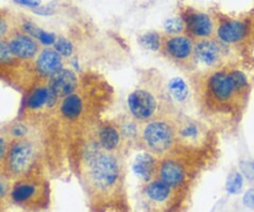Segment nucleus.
<instances>
[{
	"label": "nucleus",
	"instance_id": "36",
	"mask_svg": "<svg viewBox=\"0 0 254 212\" xmlns=\"http://www.w3.org/2000/svg\"><path fill=\"white\" fill-rule=\"evenodd\" d=\"M16 4L21 5V6L30 7V9H36L41 5V1L40 0H14Z\"/></svg>",
	"mask_w": 254,
	"mask_h": 212
},
{
	"label": "nucleus",
	"instance_id": "25",
	"mask_svg": "<svg viewBox=\"0 0 254 212\" xmlns=\"http://www.w3.org/2000/svg\"><path fill=\"white\" fill-rule=\"evenodd\" d=\"M243 178L245 176L242 175V173H238V171L231 173L230 176L227 178V181H226V190H227V193L232 194V195L240 194L243 188Z\"/></svg>",
	"mask_w": 254,
	"mask_h": 212
},
{
	"label": "nucleus",
	"instance_id": "28",
	"mask_svg": "<svg viewBox=\"0 0 254 212\" xmlns=\"http://www.w3.org/2000/svg\"><path fill=\"white\" fill-rule=\"evenodd\" d=\"M54 49L61 55L62 57H69L73 54V44L66 37H57L56 42L54 45Z\"/></svg>",
	"mask_w": 254,
	"mask_h": 212
},
{
	"label": "nucleus",
	"instance_id": "4",
	"mask_svg": "<svg viewBox=\"0 0 254 212\" xmlns=\"http://www.w3.org/2000/svg\"><path fill=\"white\" fill-rule=\"evenodd\" d=\"M207 92L213 102L218 104H228L238 97H245L236 87L230 71L213 72L207 79Z\"/></svg>",
	"mask_w": 254,
	"mask_h": 212
},
{
	"label": "nucleus",
	"instance_id": "29",
	"mask_svg": "<svg viewBox=\"0 0 254 212\" xmlns=\"http://www.w3.org/2000/svg\"><path fill=\"white\" fill-rule=\"evenodd\" d=\"M27 134H29V127L22 122H16L9 128V136L12 139L26 138Z\"/></svg>",
	"mask_w": 254,
	"mask_h": 212
},
{
	"label": "nucleus",
	"instance_id": "27",
	"mask_svg": "<svg viewBox=\"0 0 254 212\" xmlns=\"http://www.w3.org/2000/svg\"><path fill=\"white\" fill-rule=\"evenodd\" d=\"M136 119H126L123 123L119 127V131H121V134L123 138L126 139H135L139 134V127L138 123H136Z\"/></svg>",
	"mask_w": 254,
	"mask_h": 212
},
{
	"label": "nucleus",
	"instance_id": "22",
	"mask_svg": "<svg viewBox=\"0 0 254 212\" xmlns=\"http://www.w3.org/2000/svg\"><path fill=\"white\" fill-rule=\"evenodd\" d=\"M163 41L164 36H161L156 31L144 32L138 37V42L140 44V46H143L145 50H149V51H159V50L163 49Z\"/></svg>",
	"mask_w": 254,
	"mask_h": 212
},
{
	"label": "nucleus",
	"instance_id": "5",
	"mask_svg": "<svg viewBox=\"0 0 254 212\" xmlns=\"http://www.w3.org/2000/svg\"><path fill=\"white\" fill-rule=\"evenodd\" d=\"M128 108L131 117L138 122L153 119L159 111V99L146 88H136L129 94Z\"/></svg>",
	"mask_w": 254,
	"mask_h": 212
},
{
	"label": "nucleus",
	"instance_id": "6",
	"mask_svg": "<svg viewBox=\"0 0 254 212\" xmlns=\"http://www.w3.org/2000/svg\"><path fill=\"white\" fill-rule=\"evenodd\" d=\"M193 44L188 35H166L164 36L163 51L171 60L178 62H188L193 59Z\"/></svg>",
	"mask_w": 254,
	"mask_h": 212
},
{
	"label": "nucleus",
	"instance_id": "33",
	"mask_svg": "<svg viewBox=\"0 0 254 212\" xmlns=\"http://www.w3.org/2000/svg\"><path fill=\"white\" fill-rule=\"evenodd\" d=\"M9 141H7V138L2 134H0V168L4 166L5 159H6L7 149H9Z\"/></svg>",
	"mask_w": 254,
	"mask_h": 212
},
{
	"label": "nucleus",
	"instance_id": "17",
	"mask_svg": "<svg viewBox=\"0 0 254 212\" xmlns=\"http://www.w3.org/2000/svg\"><path fill=\"white\" fill-rule=\"evenodd\" d=\"M155 170V159L150 153H141L135 158L133 163V171L141 180H150Z\"/></svg>",
	"mask_w": 254,
	"mask_h": 212
},
{
	"label": "nucleus",
	"instance_id": "18",
	"mask_svg": "<svg viewBox=\"0 0 254 212\" xmlns=\"http://www.w3.org/2000/svg\"><path fill=\"white\" fill-rule=\"evenodd\" d=\"M171 189L163 180H154L149 183L145 188V196L148 200L155 204H163L169 200L171 195Z\"/></svg>",
	"mask_w": 254,
	"mask_h": 212
},
{
	"label": "nucleus",
	"instance_id": "34",
	"mask_svg": "<svg viewBox=\"0 0 254 212\" xmlns=\"http://www.w3.org/2000/svg\"><path fill=\"white\" fill-rule=\"evenodd\" d=\"M11 188L9 185V181H7V178L0 175V200L4 199L7 194L10 193Z\"/></svg>",
	"mask_w": 254,
	"mask_h": 212
},
{
	"label": "nucleus",
	"instance_id": "31",
	"mask_svg": "<svg viewBox=\"0 0 254 212\" xmlns=\"http://www.w3.org/2000/svg\"><path fill=\"white\" fill-rule=\"evenodd\" d=\"M240 169L242 175L251 183H254V160H243L241 161Z\"/></svg>",
	"mask_w": 254,
	"mask_h": 212
},
{
	"label": "nucleus",
	"instance_id": "7",
	"mask_svg": "<svg viewBox=\"0 0 254 212\" xmlns=\"http://www.w3.org/2000/svg\"><path fill=\"white\" fill-rule=\"evenodd\" d=\"M251 32V24L243 19H225L218 24L216 35L223 45H237L245 41Z\"/></svg>",
	"mask_w": 254,
	"mask_h": 212
},
{
	"label": "nucleus",
	"instance_id": "19",
	"mask_svg": "<svg viewBox=\"0 0 254 212\" xmlns=\"http://www.w3.org/2000/svg\"><path fill=\"white\" fill-rule=\"evenodd\" d=\"M178 137L181 141L186 144H197L198 141H202L203 131L200 124L196 122H185L178 129Z\"/></svg>",
	"mask_w": 254,
	"mask_h": 212
},
{
	"label": "nucleus",
	"instance_id": "21",
	"mask_svg": "<svg viewBox=\"0 0 254 212\" xmlns=\"http://www.w3.org/2000/svg\"><path fill=\"white\" fill-rule=\"evenodd\" d=\"M168 91L171 98L178 103H184L189 97V86L181 77H174L169 81Z\"/></svg>",
	"mask_w": 254,
	"mask_h": 212
},
{
	"label": "nucleus",
	"instance_id": "11",
	"mask_svg": "<svg viewBox=\"0 0 254 212\" xmlns=\"http://www.w3.org/2000/svg\"><path fill=\"white\" fill-rule=\"evenodd\" d=\"M35 69L40 76L50 78L57 71L64 69V57L55 49L46 47L40 51L35 59Z\"/></svg>",
	"mask_w": 254,
	"mask_h": 212
},
{
	"label": "nucleus",
	"instance_id": "1",
	"mask_svg": "<svg viewBox=\"0 0 254 212\" xmlns=\"http://www.w3.org/2000/svg\"><path fill=\"white\" fill-rule=\"evenodd\" d=\"M88 168V180L99 193H108L117 185L121 176L119 161L113 154L104 151L98 143H92L84 151Z\"/></svg>",
	"mask_w": 254,
	"mask_h": 212
},
{
	"label": "nucleus",
	"instance_id": "8",
	"mask_svg": "<svg viewBox=\"0 0 254 212\" xmlns=\"http://www.w3.org/2000/svg\"><path fill=\"white\" fill-rule=\"evenodd\" d=\"M181 16L184 17L185 30L189 32V36L202 40L211 39L215 34V22L207 12L188 10Z\"/></svg>",
	"mask_w": 254,
	"mask_h": 212
},
{
	"label": "nucleus",
	"instance_id": "23",
	"mask_svg": "<svg viewBox=\"0 0 254 212\" xmlns=\"http://www.w3.org/2000/svg\"><path fill=\"white\" fill-rule=\"evenodd\" d=\"M17 61L19 60L14 56L10 50L7 40H0V69H7V67L14 66Z\"/></svg>",
	"mask_w": 254,
	"mask_h": 212
},
{
	"label": "nucleus",
	"instance_id": "2",
	"mask_svg": "<svg viewBox=\"0 0 254 212\" xmlns=\"http://www.w3.org/2000/svg\"><path fill=\"white\" fill-rule=\"evenodd\" d=\"M36 159V148L27 138L12 139L7 149L4 168L9 176L22 178L32 169Z\"/></svg>",
	"mask_w": 254,
	"mask_h": 212
},
{
	"label": "nucleus",
	"instance_id": "9",
	"mask_svg": "<svg viewBox=\"0 0 254 212\" xmlns=\"http://www.w3.org/2000/svg\"><path fill=\"white\" fill-rule=\"evenodd\" d=\"M7 44L17 60L36 59L40 52V42L24 31H12L7 37Z\"/></svg>",
	"mask_w": 254,
	"mask_h": 212
},
{
	"label": "nucleus",
	"instance_id": "10",
	"mask_svg": "<svg viewBox=\"0 0 254 212\" xmlns=\"http://www.w3.org/2000/svg\"><path fill=\"white\" fill-rule=\"evenodd\" d=\"M223 49L221 42L212 39L198 40L193 49V60L205 67H215L221 62Z\"/></svg>",
	"mask_w": 254,
	"mask_h": 212
},
{
	"label": "nucleus",
	"instance_id": "16",
	"mask_svg": "<svg viewBox=\"0 0 254 212\" xmlns=\"http://www.w3.org/2000/svg\"><path fill=\"white\" fill-rule=\"evenodd\" d=\"M84 111V101L81 94L71 93L64 97L60 106V113L67 121H76L81 118Z\"/></svg>",
	"mask_w": 254,
	"mask_h": 212
},
{
	"label": "nucleus",
	"instance_id": "24",
	"mask_svg": "<svg viewBox=\"0 0 254 212\" xmlns=\"http://www.w3.org/2000/svg\"><path fill=\"white\" fill-rule=\"evenodd\" d=\"M230 74L232 77L237 89L240 91V93L242 96H247L248 91H250V79H248V76L246 74V72H243L242 70L233 69L230 70Z\"/></svg>",
	"mask_w": 254,
	"mask_h": 212
},
{
	"label": "nucleus",
	"instance_id": "15",
	"mask_svg": "<svg viewBox=\"0 0 254 212\" xmlns=\"http://www.w3.org/2000/svg\"><path fill=\"white\" fill-rule=\"evenodd\" d=\"M39 185L31 180H20L10 190V199L16 205H27L36 199Z\"/></svg>",
	"mask_w": 254,
	"mask_h": 212
},
{
	"label": "nucleus",
	"instance_id": "20",
	"mask_svg": "<svg viewBox=\"0 0 254 212\" xmlns=\"http://www.w3.org/2000/svg\"><path fill=\"white\" fill-rule=\"evenodd\" d=\"M47 99H49V87H36L27 97L26 108L29 111H39L44 107H47Z\"/></svg>",
	"mask_w": 254,
	"mask_h": 212
},
{
	"label": "nucleus",
	"instance_id": "3",
	"mask_svg": "<svg viewBox=\"0 0 254 212\" xmlns=\"http://www.w3.org/2000/svg\"><path fill=\"white\" fill-rule=\"evenodd\" d=\"M176 131L173 123L165 119H154L141 131V139L146 148L154 154H164L173 146Z\"/></svg>",
	"mask_w": 254,
	"mask_h": 212
},
{
	"label": "nucleus",
	"instance_id": "12",
	"mask_svg": "<svg viewBox=\"0 0 254 212\" xmlns=\"http://www.w3.org/2000/svg\"><path fill=\"white\" fill-rule=\"evenodd\" d=\"M49 86L59 94L61 98L74 93L78 87V77L73 70L61 69L54 76L50 77Z\"/></svg>",
	"mask_w": 254,
	"mask_h": 212
},
{
	"label": "nucleus",
	"instance_id": "35",
	"mask_svg": "<svg viewBox=\"0 0 254 212\" xmlns=\"http://www.w3.org/2000/svg\"><path fill=\"white\" fill-rule=\"evenodd\" d=\"M243 204L246 208L251 209L254 211V189H250L243 196Z\"/></svg>",
	"mask_w": 254,
	"mask_h": 212
},
{
	"label": "nucleus",
	"instance_id": "30",
	"mask_svg": "<svg viewBox=\"0 0 254 212\" xmlns=\"http://www.w3.org/2000/svg\"><path fill=\"white\" fill-rule=\"evenodd\" d=\"M36 40L41 45L49 47V46H54L55 42H56V40H57V36L54 34V32H49V31H46V30L40 29L39 34H37V36H36Z\"/></svg>",
	"mask_w": 254,
	"mask_h": 212
},
{
	"label": "nucleus",
	"instance_id": "13",
	"mask_svg": "<svg viewBox=\"0 0 254 212\" xmlns=\"http://www.w3.org/2000/svg\"><path fill=\"white\" fill-rule=\"evenodd\" d=\"M160 180L168 184L170 188H179L186 179V171L183 164L174 159H166L159 168Z\"/></svg>",
	"mask_w": 254,
	"mask_h": 212
},
{
	"label": "nucleus",
	"instance_id": "37",
	"mask_svg": "<svg viewBox=\"0 0 254 212\" xmlns=\"http://www.w3.org/2000/svg\"><path fill=\"white\" fill-rule=\"evenodd\" d=\"M32 10H34L35 14L45 15V16H47V15H51L55 12V10L52 9V6H49V5H45V6H41V5H40L39 7H36V9H32Z\"/></svg>",
	"mask_w": 254,
	"mask_h": 212
},
{
	"label": "nucleus",
	"instance_id": "26",
	"mask_svg": "<svg viewBox=\"0 0 254 212\" xmlns=\"http://www.w3.org/2000/svg\"><path fill=\"white\" fill-rule=\"evenodd\" d=\"M164 30L166 35H180L181 32L185 31V21L183 16H174L170 17L164 24Z\"/></svg>",
	"mask_w": 254,
	"mask_h": 212
},
{
	"label": "nucleus",
	"instance_id": "14",
	"mask_svg": "<svg viewBox=\"0 0 254 212\" xmlns=\"http://www.w3.org/2000/svg\"><path fill=\"white\" fill-rule=\"evenodd\" d=\"M122 134L119 128L112 123H103L97 129V143L104 151L116 150L122 143Z\"/></svg>",
	"mask_w": 254,
	"mask_h": 212
},
{
	"label": "nucleus",
	"instance_id": "32",
	"mask_svg": "<svg viewBox=\"0 0 254 212\" xmlns=\"http://www.w3.org/2000/svg\"><path fill=\"white\" fill-rule=\"evenodd\" d=\"M11 32V22H10L9 17L4 12L0 11V40L5 39V37H9V35Z\"/></svg>",
	"mask_w": 254,
	"mask_h": 212
}]
</instances>
